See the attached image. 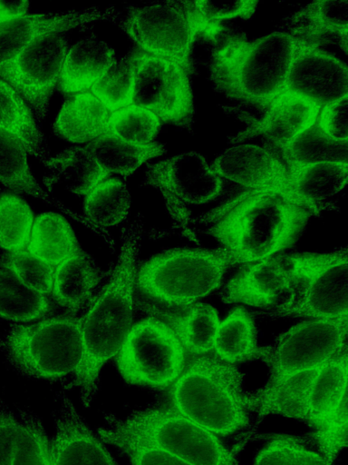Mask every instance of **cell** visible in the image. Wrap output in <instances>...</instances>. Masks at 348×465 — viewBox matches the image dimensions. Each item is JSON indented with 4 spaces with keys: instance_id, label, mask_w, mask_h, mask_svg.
Wrapping results in <instances>:
<instances>
[{
    "instance_id": "obj_1",
    "label": "cell",
    "mask_w": 348,
    "mask_h": 465,
    "mask_svg": "<svg viewBox=\"0 0 348 465\" xmlns=\"http://www.w3.org/2000/svg\"><path fill=\"white\" fill-rule=\"evenodd\" d=\"M314 213L283 185L245 189L209 212L211 234L234 263L277 255L304 232Z\"/></svg>"
},
{
    "instance_id": "obj_2",
    "label": "cell",
    "mask_w": 348,
    "mask_h": 465,
    "mask_svg": "<svg viewBox=\"0 0 348 465\" xmlns=\"http://www.w3.org/2000/svg\"><path fill=\"white\" fill-rule=\"evenodd\" d=\"M142 232L140 219L124 231L111 277L82 316V358L74 376L85 407L91 404L97 391L102 367L117 355L132 326Z\"/></svg>"
},
{
    "instance_id": "obj_3",
    "label": "cell",
    "mask_w": 348,
    "mask_h": 465,
    "mask_svg": "<svg viewBox=\"0 0 348 465\" xmlns=\"http://www.w3.org/2000/svg\"><path fill=\"white\" fill-rule=\"evenodd\" d=\"M302 45L281 31L255 39L239 31L222 33L208 56L209 80L214 90L230 101L265 107L284 92Z\"/></svg>"
},
{
    "instance_id": "obj_4",
    "label": "cell",
    "mask_w": 348,
    "mask_h": 465,
    "mask_svg": "<svg viewBox=\"0 0 348 465\" xmlns=\"http://www.w3.org/2000/svg\"><path fill=\"white\" fill-rule=\"evenodd\" d=\"M245 374L214 354L189 356L170 385V407L217 436L230 435L249 421Z\"/></svg>"
},
{
    "instance_id": "obj_5",
    "label": "cell",
    "mask_w": 348,
    "mask_h": 465,
    "mask_svg": "<svg viewBox=\"0 0 348 465\" xmlns=\"http://www.w3.org/2000/svg\"><path fill=\"white\" fill-rule=\"evenodd\" d=\"M101 439L114 447L141 445L163 450L193 465H240L218 436L171 407L138 410L100 428Z\"/></svg>"
},
{
    "instance_id": "obj_6",
    "label": "cell",
    "mask_w": 348,
    "mask_h": 465,
    "mask_svg": "<svg viewBox=\"0 0 348 465\" xmlns=\"http://www.w3.org/2000/svg\"><path fill=\"white\" fill-rule=\"evenodd\" d=\"M82 321L66 314L15 323L0 335V348L23 376L58 379L74 374L82 358Z\"/></svg>"
},
{
    "instance_id": "obj_7",
    "label": "cell",
    "mask_w": 348,
    "mask_h": 465,
    "mask_svg": "<svg viewBox=\"0 0 348 465\" xmlns=\"http://www.w3.org/2000/svg\"><path fill=\"white\" fill-rule=\"evenodd\" d=\"M232 264L231 256L222 247L167 250L139 266L136 288L156 302L187 305L217 290Z\"/></svg>"
},
{
    "instance_id": "obj_8",
    "label": "cell",
    "mask_w": 348,
    "mask_h": 465,
    "mask_svg": "<svg viewBox=\"0 0 348 465\" xmlns=\"http://www.w3.org/2000/svg\"><path fill=\"white\" fill-rule=\"evenodd\" d=\"M287 294L271 314L332 320L348 317V254L346 248L326 253L290 255Z\"/></svg>"
},
{
    "instance_id": "obj_9",
    "label": "cell",
    "mask_w": 348,
    "mask_h": 465,
    "mask_svg": "<svg viewBox=\"0 0 348 465\" xmlns=\"http://www.w3.org/2000/svg\"><path fill=\"white\" fill-rule=\"evenodd\" d=\"M348 317L302 322L258 348L256 357L268 367L265 385L320 367L347 351Z\"/></svg>"
},
{
    "instance_id": "obj_10",
    "label": "cell",
    "mask_w": 348,
    "mask_h": 465,
    "mask_svg": "<svg viewBox=\"0 0 348 465\" xmlns=\"http://www.w3.org/2000/svg\"><path fill=\"white\" fill-rule=\"evenodd\" d=\"M186 361L187 354L172 330L152 316L132 324L116 355L118 370L127 382L151 388L170 386Z\"/></svg>"
},
{
    "instance_id": "obj_11",
    "label": "cell",
    "mask_w": 348,
    "mask_h": 465,
    "mask_svg": "<svg viewBox=\"0 0 348 465\" xmlns=\"http://www.w3.org/2000/svg\"><path fill=\"white\" fill-rule=\"evenodd\" d=\"M142 185L160 193L175 223L187 237L197 241L188 228L189 207L216 199L224 189V180L201 153L189 151L148 165Z\"/></svg>"
},
{
    "instance_id": "obj_12",
    "label": "cell",
    "mask_w": 348,
    "mask_h": 465,
    "mask_svg": "<svg viewBox=\"0 0 348 465\" xmlns=\"http://www.w3.org/2000/svg\"><path fill=\"white\" fill-rule=\"evenodd\" d=\"M132 104L152 112L161 124L194 132L191 74L178 63L137 47Z\"/></svg>"
},
{
    "instance_id": "obj_13",
    "label": "cell",
    "mask_w": 348,
    "mask_h": 465,
    "mask_svg": "<svg viewBox=\"0 0 348 465\" xmlns=\"http://www.w3.org/2000/svg\"><path fill=\"white\" fill-rule=\"evenodd\" d=\"M120 23L136 47L172 60L190 74H194L192 49L196 37L184 1H164L131 7Z\"/></svg>"
},
{
    "instance_id": "obj_14",
    "label": "cell",
    "mask_w": 348,
    "mask_h": 465,
    "mask_svg": "<svg viewBox=\"0 0 348 465\" xmlns=\"http://www.w3.org/2000/svg\"><path fill=\"white\" fill-rule=\"evenodd\" d=\"M69 48L60 33L46 34L0 63V78L19 94L38 121L48 114L50 97Z\"/></svg>"
},
{
    "instance_id": "obj_15",
    "label": "cell",
    "mask_w": 348,
    "mask_h": 465,
    "mask_svg": "<svg viewBox=\"0 0 348 465\" xmlns=\"http://www.w3.org/2000/svg\"><path fill=\"white\" fill-rule=\"evenodd\" d=\"M259 115L242 116L246 126L228 138L233 144L261 139L278 152L317 119L321 106L294 93L283 92L266 106L255 108Z\"/></svg>"
},
{
    "instance_id": "obj_16",
    "label": "cell",
    "mask_w": 348,
    "mask_h": 465,
    "mask_svg": "<svg viewBox=\"0 0 348 465\" xmlns=\"http://www.w3.org/2000/svg\"><path fill=\"white\" fill-rule=\"evenodd\" d=\"M284 92L296 94L323 107L348 94L347 64L324 48L303 43L289 70Z\"/></svg>"
},
{
    "instance_id": "obj_17",
    "label": "cell",
    "mask_w": 348,
    "mask_h": 465,
    "mask_svg": "<svg viewBox=\"0 0 348 465\" xmlns=\"http://www.w3.org/2000/svg\"><path fill=\"white\" fill-rule=\"evenodd\" d=\"M135 307L148 316L164 322L177 336L187 355H204L213 351L215 336L221 322L213 306L198 302L168 306L139 293L135 294Z\"/></svg>"
},
{
    "instance_id": "obj_18",
    "label": "cell",
    "mask_w": 348,
    "mask_h": 465,
    "mask_svg": "<svg viewBox=\"0 0 348 465\" xmlns=\"http://www.w3.org/2000/svg\"><path fill=\"white\" fill-rule=\"evenodd\" d=\"M290 280V255L247 263L228 282L223 300L226 303L277 308L287 294Z\"/></svg>"
},
{
    "instance_id": "obj_19",
    "label": "cell",
    "mask_w": 348,
    "mask_h": 465,
    "mask_svg": "<svg viewBox=\"0 0 348 465\" xmlns=\"http://www.w3.org/2000/svg\"><path fill=\"white\" fill-rule=\"evenodd\" d=\"M223 180L245 189L284 185L288 169L279 153L266 145L239 143L223 151L210 164Z\"/></svg>"
},
{
    "instance_id": "obj_20",
    "label": "cell",
    "mask_w": 348,
    "mask_h": 465,
    "mask_svg": "<svg viewBox=\"0 0 348 465\" xmlns=\"http://www.w3.org/2000/svg\"><path fill=\"white\" fill-rule=\"evenodd\" d=\"M277 27L309 46L337 45L346 54L348 1H314L284 17Z\"/></svg>"
},
{
    "instance_id": "obj_21",
    "label": "cell",
    "mask_w": 348,
    "mask_h": 465,
    "mask_svg": "<svg viewBox=\"0 0 348 465\" xmlns=\"http://www.w3.org/2000/svg\"><path fill=\"white\" fill-rule=\"evenodd\" d=\"M50 452L51 465H118L69 401L60 409Z\"/></svg>"
},
{
    "instance_id": "obj_22",
    "label": "cell",
    "mask_w": 348,
    "mask_h": 465,
    "mask_svg": "<svg viewBox=\"0 0 348 465\" xmlns=\"http://www.w3.org/2000/svg\"><path fill=\"white\" fill-rule=\"evenodd\" d=\"M347 182L348 163L328 162L289 170L283 187L318 215Z\"/></svg>"
},
{
    "instance_id": "obj_23",
    "label": "cell",
    "mask_w": 348,
    "mask_h": 465,
    "mask_svg": "<svg viewBox=\"0 0 348 465\" xmlns=\"http://www.w3.org/2000/svg\"><path fill=\"white\" fill-rule=\"evenodd\" d=\"M102 274L93 258L78 249L55 267L51 292L54 302L75 314L91 301Z\"/></svg>"
},
{
    "instance_id": "obj_24",
    "label": "cell",
    "mask_w": 348,
    "mask_h": 465,
    "mask_svg": "<svg viewBox=\"0 0 348 465\" xmlns=\"http://www.w3.org/2000/svg\"><path fill=\"white\" fill-rule=\"evenodd\" d=\"M115 52L93 35L82 38L71 46L63 63L59 89L77 94L90 89L115 62Z\"/></svg>"
},
{
    "instance_id": "obj_25",
    "label": "cell",
    "mask_w": 348,
    "mask_h": 465,
    "mask_svg": "<svg viewBox=\"0 0 348 465\" xmlns=\"http://www.w3.org/2000/svg\"><path fill=\"white\" fill-rule=\"evenodd\" d=\"M111 113L91 92L68 97L53 125V134L68 142L82 143L103 133Z\"/></svg>"
},
{
    "instance_id": "obj_26",
    "label": "cell",
    "mask_w": 348,
    "mask_h": 465,
    "mask_svg": "<svg viewBox=\"0 0 348 465\" xmlns=\"http://www.w3.org/2000/svg\"><path fill=\"white\" fill-rule=\"evenodd\" d=\"M43 163L48 171L44 177L48 190L63 183L75 195H86L108 176L85 147L81 146L68 147Z\"/></svg>"
},
{
    "instance_id": "obj_27",
    "label": "cell",
    "mask_w": 348,
    "mask_h": 465,
    "mask_svg": "<svg viewBox=\"0 0 348 465\" xmlns=\"http://www.w3.org/2000/svg\"><path fill=\"white\" fill-rule=\"evenodd\" d=\"M324 365L247 393L249 410L261 416L273 414L303 420L308 390Z\"/></svg>"
},
{
    "instance_id": "obj_28",
    "label": "cell",
    "mask_w": 348,
    "mask_h": 465,
    "mask_svg": "<svg viewBox=\"0 0 348 465\" xmlns=\"http://www.w3.org/2000/svg\"><path fill=\"white\" fill-rule=\"evenodd\" d=\"M347 351L326 362L313 381L304 402V421L319 426L347 394Z\"/></svg>"
},
{
    "instance_id": "obj_29",
    "label": "cell",
    "mask_w": 348,
    "mask_h": 465,
    "mask_svg": "<svg viewBox=\"0 0 348 465\" xmlns=\"http://www.w3.org/2000/svg\"><path fill=\"white\" fill-rule=\"evenodd\" d=\"M85 149L108 176L112 173L130 175L148 160L167 152L164 144L159 142L139 145L106 134L91 141Z\"/></svg>"
},
{
    "instance_id": "obj_30",
    "label": "cell",
    "mask_w": 348,
    "mask_h": 465,
    "mask_svg": "<svg viewBox=\"0 0 348 465\" xmlns=\"http://www.w3.org/2000/svg\"><path fill=\"white\" fill-rule=\"evenodd\" d=\"M80 248L68 221L61 214L46 212L34 220L25 249L56 267Z\"/></svg>"
},
{
    "instance_id": "obj_31",
    "label": "cell",
    "mask_w": 348,
    "mask_h": 465,
    "mask_svg": "<svg viewBox=\"0 0 348 465\" xmlns=\"http://www.w3.org/2000/svg\"><path fill=\"white\" fill-rule=\"evenodd\" d=\"M0 127L17 136L34 157L42 162L49 158L44 136L32 110L19 94L1 78Z\"/></svg>"
},
{
    "instance_id": "obj_32",
    "label": "cell",
    "mask_w": 348,
    "mask_h": 465,
    "mask_svg": "<svg viewBox=\"0 0 348 465\" xmlns=\"http://www.w3.org/2000/svg\"><path fill=\"white\" fill-rule=\"evenodd\" d=\"M277 153L288 171L319 163H348V140L332 139L315 121Z\"/></svg>"
},
{
    "instance_id": "obj_33",
    "label": "cell",
    "mask_w": 348,
    "mask_h": 465,
    "mask_svg": "<svg viewBox=\"0 0 348 465\" xmlns=\"http://www.w3.org/2000/svg\"><path fill=\"white\" fill-rule=\"evenodd\" d=\"M257 332L254 319L244 308H237L220 322L214 341V355L236 364L256 357Z\"/></svg>"
},
{
    "instance_id": "obj_34",
    "label": "cell",
    "mask_w": 348,
    "mask_h": 465,
    "mask_svg": "<svg viewBox=\"0 0 348 465\" xmlns=\"http://www.w3.org/2000/svg\"><path fill=\"white\" fill-rule=\"evenodd\" d=\"M258 4L257 1H184L196 40L202 36L211 44L222 34L223 21L248 20L254 16Z\"/></svg>"
},
{
    "instance_id": "obj_35",
    "label": "cell",
    "mask_w": 348,
    "mask_h": 465,
    "mask_svg": "<svg viewBox=\"0 0 348 465\" xmlns=\"http://www.w3.org/2000/svg\"><path fill=\"white\" fill-rule=\"evenodd\" d=\"M130 207V194L125 183L119 178H110L85 195L83 214L88 223L103 229L122 223Z\"/></svg>"
},
{
    "instance_id": "obj_36",
    "label": "cell",
    "mask_w": 348,
    "mask_h": 465,
    "mask_svg": "<svg viewBox=\"0 0 348 465\" xmlns=\"http://www.w3.org/2000/svg\"><path fill=\"white\" fill-rule=\"evenodd\" d=\"M27 153L17 136L0 127V183L14 193L47 200V193L31 173Z\"/></svg>"
},
{
    "instance_id": "obj_37",
    "label": "cell",
    "mask_w": 348,
    "mask_h": 465,
    "mask_svg": "<svg viewBox=\"0 0 348 465\" xmlns=\"http://www.w3.org/2000/svg\"><path fill=\"white\" fill-rule=\"evenodd\" d=\"M52 304L46 295L37 293L0 267V317L15 322H30L44 317Z\"/></svg>"
},
{
    "instance_id": "obj_38",
    "label": "cell",
    "mask_w": 348,
    "mask_h": 465,
    "mask_svg": "<svg viewBox=\"0 0 348 465\" xmlns=\"http://www.w3.org/2000/svg\"><path fill=\"white\" fill-rule=\"evenodd\" d=\"M137 47L124 56L116 59L102 77L90 88L111 112L132 104Z\"/></svg>"
},
{
    "instance_id": "obj_39",
    "label": "cell",
    "mask_w": 348,
    "mask_h": 465,
    "mask_svg": "<svg viewBox=\"0 0 348 465\" xmlns=\"http://www.w3.org/2000/svg\"><path fill=\"white\" fill-rule=\"evenodd\" d=\"M34 213L28 203L15 194L0 193V247L7 252L26 248Z\"/></svg>"
},
{
    "instance_id": "obj_40",
    "label": "cell",
    "mask_w": 348,
    "mask_h": 465,
    "mask_svg": "<svg viewBox=\"0 0 348 465\" xmlns=\"http://www.w3.org/2000/svg\"><path fill=\"white\" fill-rule=\"evenodd\" d=\"M160 125V121L152 112L130 104L111 113L102 134L133 144L147 145L154 142Z\"/></svg>"
},
{
    "instance_id": "obj_41",
    "label": "cell",
    "mask_w": 348,
    "mask_h": 465,
    "mask_svg": "<svg viewBox=\"0 0 348 465\" xmlns=\"http://www.w3.org/2000/svg\"><path fill=\"white\" fill-rule=\"evenodd\" d=\"M19 434L12 465H51V441L41 420L21 411Z\"/></svg>"
},
{
    "instance_id": "obj_42",
    "label": "cell",
    "mask_w": 348,
    "mask_h": 465,
    "mask_svg": "<svg viewBox=\"0 0 348 465\" xmlns=\"http://www.w3.org/2000/svg\"><path fill=\"white\" fill-rule=\"evenodd\" d=\"M0 267L37 293L47 295L52 292L55 267L26 249L3 253L0 256Z\"/></svg>"
},
{
    "instance_id": "obj_43",
    "label": "cell",
    "mask_w": 348,
    "mask_h": 465,
    "mask_svg": "<svg viewBox=\"0 0 348 465\" xmlns=\"http://www.w3.org/2000/svg\"><path fill=\"white\" fill-rule=\"evenodd\" d=\"M253 465H332L320 453L307 450L296 438L278 436L256 454Z\"/></svg>"
},
{
    "instance_id": "obj_44",
    "label": "cell",
    "mask_w": 348,
    "mask_h": 465,
    "mask_svg": "<svg viewBox=\"0 0 348 465\" xmlns=\"http://www.w3.org/2000/svg\"><path fill=\"white\" fill-rule=\"evenodd\" d=\"M347 394L342 399L334 411L315 428L313 439L320 454L330 463L347 446L348 410Z\"/></svg>"
},
{
    "instance_id": "obj_45",
    "label": "cell",
    "mask_w": 348,
    "mask_h": 465,
    "mask_svg": "<svg viewBox=\"0 0 348 465\" xmlns=\"http://www.w3.org/2000/svg\"><path fill=\"white\" fill-rule=\"evenodd\" d=\"M316 123L332 139L348 140V94L321 107Z\"/></svg>"
},
{
    "instance_id": "obj_46",
    "label": "cell",
    "mask_w": 348,
    "mask_h": 465,
    "mask_svg": "<svg viewBox=\"0 0 348 465\" xmlns=\"http://www.w3.org/2000/svg\"><path fill=\"white\" fill-rule=\"evenodd\" d=\"M20 420L6 404L0 401V465H12L15 452Z\"/></svg>"
},
{
    "instance_id": "obj_47",
    "label": "cell",
    "mask_w": 348,
    "mask_h": 465,
    "mask_svg": "<svg viewBox=\"0 0 348 465\" xmlns=\"http://www.w3.org/2000/svg\"><path fill=\"white\" fill-rule=\"evenodd\" d=\"M119 450L128 456L131 465H193L155 447L132 445Z\"/></svg>"
},
{
    "instance_id": "obj_48",
    "label": "cell",
    "mask_w": 348,
    "mask_h": 465,
    "mask_svg": "<svg viewBox=\"0 0 348 465\" xmlns=\"http://www.w3.org/2000/svg\"><path fill=\"white\" fill-rule=\"evenodd\" d=\"M28 1H0V25L27 14Z\"/></svg>"
}]
</instances>
